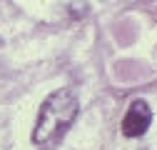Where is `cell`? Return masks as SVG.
<instances>
[{"instance_id": "obj_1", "label": "cell", "mask_w": 157, "mask_h": 150, "mask_svg": "<svg viewBox=\"0 0 157 150\" xmlns=\"http://www.w3.org/2000/svg\"><path fill=\"white\" fill-rule=\"evenodd\" d=\"M77 112H80V100L70 88H60L50 93L45 98L40 112H37V123L33 130V143L43 150H52L63 143L67 135L70 125L75 123Z\"/></svg>"}, {"instance_id": "obj_2", "label": "cell", "mask_w": 157, "mask_h": 150, "mask_svg": "<svg viewBox=\"0 0 157 150\" xmlns=\"http://www.w3.org/2000/svg\"><path fill=\"white\" fill-rule=\"evenodd\" d=\"M150 120H152L150 105L145 100H132L127 115L122 118V135L125 138H140V135H145L147 128H150Z\"/></svg>"}, {"instance_id": "obj_3", "label": "cell", "mask_w": 157, "mask_h": 150, "mask_svg": "<svg viewBox=\"0 0 157 150\" xmlns=\"http://www.w3.org/2000/svg\"><path fill=\"white\" fill-rule=\"evenodd\" d=\"M0 45H3V40H0Z\"/></svg>"}]
</instances>
